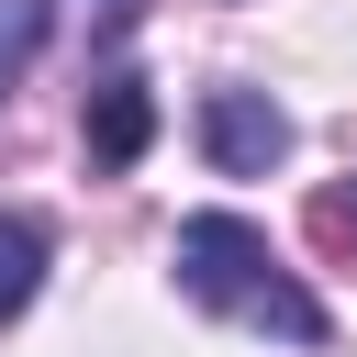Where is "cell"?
<instances>
[{
	"label": "cell",
	"mask_w": 357,
	"mask_h": 357,
	"mask_svg": "<svg viewBox=\"0 0 357 357\" xmlns=\"http://www.w3.org/2000/svg\"><path fill=\"white\" fill-rule=\"evenodd\" d=\"M167 279H178V301L212 312V324H245V335H279V346H324V335H335V312L301 290V268H290L245 212H190V223L167 234Z\"/></svg>",
	"instance_id": "obj_1"
},
{
	"label": "cell",
	"mask_w": 357,
	"mask_h": 357,
	"mask_svg": "<svg viewBox=\"0 0 357 357\" xmlns=\"http://www.w3.org/2000/svg\"><path fill=\"white\" fill-rule=\"evenodd\" d=\"M201 156H212V178H268L290 156V112L245 78H212L201 89Z\"/></svg>",
	"instance_id": "obj_2"
},
{
	"label": "cell",
	"mask_w": 357,
	"mask_h": 357,
	"mask_svg": "<svg viewBox=\"0 0 357 357\" xmlns=\"http://www.w3.org/2000/svg\"><path fill=\"white\" fill-rule=\"evenodd\" d=\"M145 145H156V89H145L134 67H100V78H89V167L123 178Z\"/></svg>",
	"instance_id": "obj_3"
},
{
	"label": "cell",
	"mask_w": 357,
	"mask_h": 357,
	"mask_svg": "<svg viewBox=\"0 0 357 357\" xmlns=\"http://www.w3.org/2000/svg\"><path fill=\"white\" fill-rule=\"evenodd\" d=\"M45 268H56V234H45L33 212H0V324H22V312H33Z\"/></svg>",
	"instance_id": "obj_4"
},
{
	"label": "cell",
	"mask_w": 357,
	"mask_h": 357,
	"mask_svg": "<svg viewBox=\"0 0 357 357\" xmlns=\"http://www.w3.org/2000/svg\"><path fill=\"white\" fill-rule=\"evenodd\" d=\"M45 33H56V0H0V100H11L22 67L45 56Z\"/></svg>",
	"instance_id": "obj_5"
},
{
	"label": "cell",
	"mask_w": 357,
	"mask_h": 357,
	"mask_svg": "<svg viewBox=\"0 0 357 357\" xmlns=\"http://www.w3.org/2000/svg\"><path fill=\"white\" fill-rule=\"evenodd\" d=\"M346 223H357V190H346Z\"/></svg>",
	"instance_id": "obj_6"
}]
</instances>
